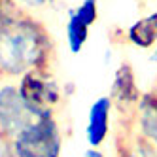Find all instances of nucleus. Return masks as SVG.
I'll return each instance as SVG.
<instances>
[{"mask_svg": "<svg viewBox=\"0 0 157 157\" xmlns=\"http://www.w3.org/2000/svg\"><path fill=\"white\" fill-rule=\"evenodd\" d=\"M53 40L40 21L19 10L0 25V80L49 68Z\"/></svg>", "mask_w": 157, "mask_h": 157, "instance_id": "f257e3e1", "label": "nucleus"}, {"mask_svg": "<svg viewBox=\"0 0 157 157\" xmlns=\"http://www.w3.org/2000/svg\"><path fill=\"white\" fill-rule=\"evenodd\" d=\"M74 13L80 17L83 23L93 27L98 19V0H82V2L74 8Z\"/></svg>", "mask_w": 157, "mask_h": 157, "instance_id": "9b49d317", "label": "nucleus"}, {"mask_svg": "<svg viewBox=\"0 0 157 157\" xmlns=\"http://www.w3.org/2000/svg\"><path fill=\"white\" fill-rule=\"evenodd\" d=\"M83 157H106V153L100 151V148H87L83 151Z\"/></svg>", "mask_w": 157, "mask_h": 157, "instance_id": "4468645a", "label": "nucleus"}, {"mask_svg": "<svg viewBox=\"0 0 157 157\" xmlns=\"http://www.w3.org/2000/svg\"><path fill=\"white\" fill-rule=\"evenodd\" d=\"M127 40L138 49L150 51L157 44V12L136 19L127 29Z\"/></svg>", "mask_w": 157, "mask_h": 157, "instance_id": "6e6552de", "label": "nucleus"}, {"mask_svg": "<svg viewBox=\"0 0 157 157\" xmlns=\"http://www.w3.org/2000/svg\"><path fill=\"white\" fill-rule=\"evenodd\" d=\"M36 117L21 97L17 83L0 85V140H12Z\"/></svg>", "mask_w": 157, "mask_h": 157, "instance_id": "20e7f679", "label": "nucleus"}, {"mask_svg": "<svg viewBox=\"0 0 157 157\" xmlns=\"http://www.w3.org/2000/svg\"><path fill=\"white\" fill-rule=\"evenodd\" d=\"M89 27L87 23L78 17L74 13V10H68V15H66V25H64V38H66V48L72 55L82 53L85 44L89 40Z\"/></svg>", "mask_w": 157, "mask_h": 157, "instance_id": "1a4fd4ad", "label": "nucleus"}, {"mask_svg": "<svg viewBox=\"0 0 157 157\" xmlns=\"http://www.w3.org/2000/svg\"><path fill=\"white\" fill-rule=\"evenodd\" d=\"M112 112H114V102L110 95H100L91 102L85 125V140L89 148H100L108 140L112 129Z\"/></svg>", "mask_w": 157, "mask_h": 157, "instance_id": "423d86ee", "label": "nucleus"}, {"mask_svg": "<svg viewBox=\"0 0 157 157\" xmlns=\"http://www.w3.org/2000/svg\"><path fill=\"white\" fill-rule=\"evenodd\" d=\"M142 93L136 83V76L129 63H121L114 70L110 83V98L114 102V108L119 112H125L129 117H132L134 108H136Z\"/></svg>", "mask_w": 157, "mask_h": 157, "instance_id": "39448f33", "label": "nucleus"}, {"mask_svg": "<svg viewBox=\"0 0 157 157\" xmlns=\"http://www.w3.org/2000/svg\"><path fill=\"white\" fill-rule=\"evenodd\" d=\"M13 2H15L19 8H23V10L34 12V10H42V8L49 6L53 0H13Z\"/></svg>", "mask_w": 157, "mask_h": 157, "instance_id": "ddd939ff", "label": "nucleus"}, {"mask_svg": "<svg viewBox=\"0 0 157 157\" xmlns=\"http://www.w3.org/2000/svg\"><path fill=\"white\" fill-rule=\"evenodd\" d=\"M119 157H157V148L144 142L134 131H127L123 146L119 148Z\"/></svg>", "mask_w": 157, "mask_h": 157, "instance_id": "9d476101", "label": "nucleus"}, {"mask_svg": "<svg viewBox=\"0 0 157 157\" xmlns=\"http://www.w3.org/2000/svg\"><path fill=\"white\" fill-rule=\"evenodd\" d=\"M19 10L21 8L13 2V0H0V25H2L8 17H12L13 13H17Z\"/></svg>", "mask_w": 157, "mask_h": 157, "instance_id": "f8f14e48", "label": "nucleus"}, {"mask_svg": "<svg viewBox=\"0 0 157 157\" xmlns=\"http://www.w3.org/2000/svg\"><path fill=\"white\" fill-rule=\"evenodd\" d=\"M8 144L13 157H61L63 131L55 114L36 116Z\"/></svg>", "mask_w": 157, "mask_h": 157, "instance_id": "f03ea898", "label": "nucleus"}, {"mask_svg": "<svg viewBox=\"0 0 157 157\" xmlns=\"http://www.w3.org/2000/svg\"><path fill=\"white\" fill-rule=\"evenodd\" d=\"M148 59H150V63H151V64H157V44L150 49V57H148Z\"/></svg>", "mask_w": 157, "mask_h": 157, "instance_id": "2eb2a0df", "label": "nucleus"}, {"mask_svg": "<svg viewBox=\"0 0 157 157\" xmlns=\"http://www.w3.org/2000/svg\"><path fill=\"white\" fill-rule=\"evenodd\" d=\"M132 127L138 136L157 148V95L155 91L142 93L132 114Z\"/></svg>", "mask_w": 157, "mask_h": 157, "instance_id": "0eeeda50", "label": "nucleus"}, {"mask_svg": "<svg viewBox=\"0 0 157 157\" xmlns=\"http://www.w3.org/2000/svg\"><path fill=\"white\" fill-rule=\"evenodd\" d=\"M155 95H157V89H155Z\"/></svg>", "mask_w": 157, "mask_h": 157, "instance_id": "dca6fc26", "label": "nucleus"}, {"mask_svg": "<svg viewBox=\"0 0 157 157\" xmlns=\"http://www.w3.org/2000/svg\"><path fill=\"white\" fill-rule=\"evenodd\" d=\"M17 89L36 116L55 114L63 100V89L49 68H38L23 74L17 80Z\"/></svg>", "mask_w": 157, "mask_h": 157, "instance_id": "7ed1b4c3", "label": "nucleus"}]
</instances>
